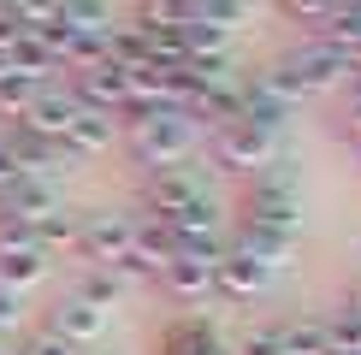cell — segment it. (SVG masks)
<instances>
[{
    "label": "cell",
    "mask_w": 361,
    "mask_h": 355,
    "mask_svg": "<svg viewBox=\"0 0 361 355\" xmlns=\"http://www.w3.org/2000/svg\"><path fill=\"white\" fill-rule=\"evenodd\" d=\"M130 148L142 154V166L172 172V166H184L190 148H195V118L184 107H154L130 125Z\"/></svg>",
    "instance_id": "cell-1"
},
{
    "label": "cell",
    "mask_w": 361,
    "mask_h": 355,
    "mask_svg": "<svg viewBox=\"0 0 361 355\" xmlns=\"http://www.w3.org/2000/svg\"><path fill=\"white\" fill-rule=\"evenodd\" d=\"M78 249H83V261H95V266H125L130 261V249H137V219H125V213H89L83 225H78Z\"/></svg>",
    "instance_id": "cell-2"
},
{
    "label": "cell",
    "mask_w": 361,
    "mask_h": 355,
    "mask_svg": "<svg viewBox=\"0 0 361 355\" xmlns=\"http://www.w3.org/2000/svg\"><path fill=\"white\" fill-rule=\"evenodd\" d=\"M273 154H279V142H273V130H261V125H249V118H231V125H219V137H214V160L219 166H273Z\"/></svg>",
    "instance_id": "cell-3"
},
{
    "label": "cell",
    "mask_w": 361,
    "mask_h": 355,
    "mask_svg": "<svg viewBox=\"0 0 361 355\" xmlns=\"http://www.w3.org/2000/svg\"><path fill=\"white\" fill-rule=\"evenodd\" d=\"M78 113H83V107H78V95H71V89H42V95L24 107V130L59 142V137L71 130V118H78Z\"/></svg>",
    "instance_id": "cell-4"
},
{
    "label": "cell",
    "mask_w": 361,
    "mask_h": 355,
    "mask_svg": "<svg viewBox=\"0 0 361 355\" xmlns=\"http://www.w3.org/2000/svg\"><path fill=\"white\" fill-rule=\"evenodd\" d=\"M48 332H54V337H66L71 349H83V344H95V337L107 332V314H101V308H89V302H78V296H59Z\"/></svg>",
    "instance_id": "cell-5"
},
{
    "label": "cell",
    "mask_w": 361,
    "mask_h": 355,
    "mask_svg": "<svg viewBox=\"0 0 361 355\" xmlns=\"http://www.w3.org/2000/svg\"><path fill=\"white\" fill-rule=\"evenodd\" d=\"M267 278H273V266H261L255 255H243V249H225L214 261V285L225 296H255V290H267Z\"/></svg>",
    "instance_id": "cell-6"
},
{
    "label": "cell",
    "mask_w": 361,
    "mask_h": 355,
    "mask_svg": "<svg viewBox=\"0 0 361 355\" xmlns=\"http://www.w3.org/2000/svg\"><path fill=\"white\" fill-rule=\"evenodd\" d=\"M107 142H113V113H78V118H71V130L59 137V148H66V160L101 154Z\"/></svg>",
    "instance_id": "cell-7"
},
{
    "label": "cell",
    "mask_w": 361,
    "mask_h": 355,
    "mask_svg": "<svg viewBox=\"0 0 361 355\" xmlns=\"http://www.w3.org/2000/svg\"><path fill=\"white\" fill-rule=\"evenodd\" d=\"M160 285L190 302V296H207V290H214V266H207V261H190V255H172L166 266H160Z\"/></svg>",
    "instance_id": "cell-8"
},
{
    "label": "cell",
    "mask_w": 361,
    "mask_h": 355,
    "mask_svg": "<svg viewBox=\"0 0 361 355\" xmlns=\"http://www.w3.org/2000/svg\"><path fill=\"white\" fill-rule=\"evenodd\" d=\"M284 12L290 18H308V24H326L338 12V0H284Z\"/></svg>",
    "instance_id": "cell-9"
},
{
    "label": "cell",
    "mask_w": 361,
    "mask_h": 355,
    "mask_svg": "<svg viewBox=\"0 0 361 355\" xmlns=\"http://www.w3.org/2000/svg\"><path fill=\"white\" fill-rule=\"evenodd\" d=\"M18 308H24V296H18V290H0V337L18 332Z\"/></svg>",
    "instance_id": "cell-10"
},
{
    "label": "cell",
    "mask_w": 361,
    "mask_h": 355,
    "mask_svg": "<svg viewBox=\"0 0 361 355\" xmlns=\"http://www.w3.org/2000/svg\"><path fill=\"white\" fill-rule=\"evenodd\" d=\"M24 355H78V349H71L66 337H54V332H42V337H30V344H24Z\"/></svg>",
    "instance_id": "cell-11"
},
{
    "label": "cell",
    "mask_w": 361,
    "mask_h": 355,
    "mask_svg": "<svg viewBox=\"0 0 361 355\" xmlns=\"http://www.w3.org/2000/svg\"><path fill=\"white\" fill-rule=\"evenodd\" d=\"M0 137H6V118H0Z\"/></svg>",
    "instance_id": "cell-12"
}]
</instances>
